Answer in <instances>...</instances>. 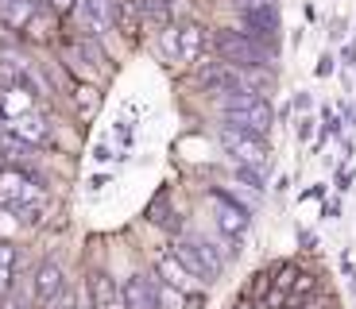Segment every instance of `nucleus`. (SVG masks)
<instances>
[{
  "label": "nucleus",
  "instance_id": "1a4fd4ad",
  "mask_svg": "<svg viewBox=\"0 0 356 309\" xmlns=\"http://www.w3.org/2000/svg\"><path fill=\"white\" fill-rule=\"evenodd\" d=\"M47 8H51L54 16L63 19V16H70V12L78 8V0H47Z\"/></svg>",
  "mask_w": 356,
  "mask_h": 309
},
{
  "label": "nucleus",
  "instance_id": "f257e3e1",
  "mask_svg": "<svg viewBox=\"0 0 356 309\" xmlns=\"http://www.w3.org/2000/svg\"><path fill=\"white\" fill-rule=\"evenodd\" d=\"M229 309H341V294L314 259L286 256L259 267Z\"/></svg>",
  "mask_w": 356,
  "mask_h": 309
},
{
  "label": "nucleus",
  "instance_id": "39448f33",
  "mask_svg": "<svg viewBox=\"0 0 356 309\" xmlns=\"http://www.w3.org/2000/svg\"><path fill=\"white\" fill-rule=\"evenodd\" d=\"M120 301L124 309H159V278L152 271H140L120 283Z\"/></svg>",
  "mask_w": 356,
  "mask_h": 309
},
{
  "label": "nucleus",
  "instance_id": "6e6552de",
  "mask_svg": "<svg viewBox=\"0 0 356 309\" xmlns=\"http://www.w3.org/2000/svg\"><path fill=\"white\" fill-rule=\"evenodd\" d=\"M140 12H143V19L155 24V27L175 24V4H170V0H140Z\"/></svg>",
  "mask_w": 356,
  "mask_h": 309
},
{
  "label": "nucleus",
  "instance_id": "20e7f679",
  "mask_svg": "<svg viewBox=\"0 0 356 309\" xmlns=\"http://www.w3.org/2000/svg\"><path fill=\"white\" fill-rule=\"evenodd\" d=\"M147 221H152L163 236H170V240H175L178 232L190 224L186 217H182V209L175 205V194H170V190H159V194L147 201Z\"/></svg>",
  "mask_w": 356,
  "mask_h": 309
},
{
  "label": "nucleus",
  "instance_id": "423d86ee",
  "mask_svg": "<svg viewBox=\"0 0 356 309\" xmlns=\"http://www.w3.org/2000/svg\"><path fill=\"white\" fill-rule=\"evenodd\" d=\"M155 274H159V278H163V283H167V286H175V290H182V294H205V286L197 283V278H194V274L186 271V267L178 263V259H175V251H170V247H167V251H163L159 259H155Z\"/></svg>",
  "mask_w": 356,
  "mask_h": 309
},
{
  "label": "nucleus",
  "instance_id": "0eeeda50",
  "mask_svg": "<svg viewBox=\"0 0 356 309\" xmlns=\"http://www.w3.org/2000/svg\"><path fill=\"white\" fill-rule=\"evenodd\" d=\"M66 286V271L58 263H54V259H43V263L35 267V271H31V290H35V306L39 301H51L54 294L63 290Z\"/></svg>",
  "mask_w": 356,
  "mask_h": 309
},
{
  "label": "nucleus",
  "instance_id": "7ed1b4c3",
  "mask_svg": "<svg viewBox=\"0 0 356 309\" xmlns=\"http://www.w3.org/2000/svg\"><path fill=\"white\" fill-rule=\"evenodd\" d=\"M58 54H63V66L70 70V78L86 81V85L101 81L113 66V58H108L105 43L97 35H63L58 39Z\"/></svg>",
  "mask_w": 356,
  "mask_h": 309
},
{
  "label": "nucleus",
  "instance_id": "f03ea898",
  "mask_svg": "<svg viewBox=\"0 0 356 309\" xmlns=\"http://www.w3.org/2000/svg\"><path fill=\"white\" fill-rule=\"evenodd\" d=\"M170 251H175L178 263L186 267L197 283L209 290V286H213L217 278H221V274L232 267V259L241 256V244H236V240H229V236H221L217 228L205 232V228L186 224V228L170 240Z\"/></svg>",
  "mask_w": 356,
  "mask_h": 309
}]
</instances>
